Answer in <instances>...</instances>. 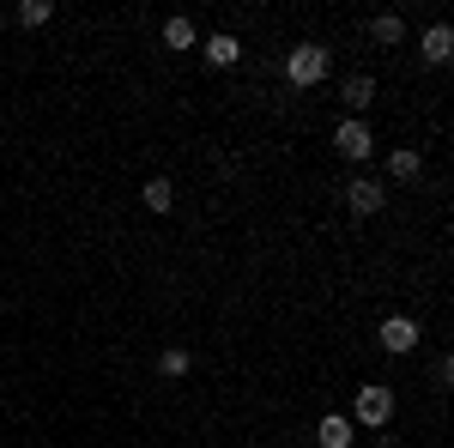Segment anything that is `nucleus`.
I'll return each instance as SVG.
<instances>
[{
	"label": "nucleus",
	"instance_id": "obj_15",
	"mask_svg": "<svg viewBox=\"0 0 454 448\" xmlns=\"http://www.w3.org/2000/svg\"><path fill=\"white\" fill-rule=\"evenodd\" d=\"M158 370H164V376H170V381H182V376H188V370H194V358H188V345H170V351L158 358Z\"/></svg>",
	"mask_w": 454,
	"mask_h": 448
},
{
	"label": "nucleus",
	"instance_id": "obj_6",
	"mask_svg": "<svg viewBox=\"0 0 454 448\" xmlns=\"http://www.w3.org/2000/svg\"><path fill=\"white\" fill-rule=\"evenodd\" d=\"M340 104L351 109V122H364V109L376 104V79H370V73H351L346 85H340Z\"/></svg>",
	"mask_w": 454,
	"mask_h": 448
},
{
	"label": "nucleus",
	"instance_id": "obj_1",
	"mask_svg": "<svg viewBox=\"0 0 454 448\" xmlns=\"http://www.w3.org/2000/svg\"><path fill=\"white\" fill-rule=\"evenodd\" d=\"M327 67H333V55H327L321 43H291V55H285V79H291L297 91L321 85V79H327Z\"/></svg>",
	"mask_w": 454,
	"mask_h": 448
},
{
	"label": "nucleus",
	"instance_id": "obj_2",
	"mask_svg": "<svg viewBox=\"0 0 454 448\" xmlns=\"http://www.w3.org/2000/svg\"><path fill=\"white\" fill-rule=\"evenodd\" d=\"M387 418H394V388H387V381H364V388L351 394V424L382 430Z\"/></svg>",
	"mask_w": 454,
	"mask_h": 448
},
{
	"label": "nucleus",
	"instance_id": "obj_12",
	"mask_svg": "<svg viewBox=\"0 0 454 448\" xmlns=\"http://www.w3.org/2000/svg\"><path fill=\"white\" fill-rule=\"evenodd\" d=\"M164 49H200V31H194V19H164Z\"/></svg>",
	"mask_w": 454,
	"mask_h": 448
},
{
	"label": "nucleus",
	"instance_id": "obj_4",
	"mask_svg": "<svg viewBox=\"0 0 454 448\" xmlns=\"http://www.w3.org/2000/svg\"><path fill=\"white\" fill-rule=\"evenodd\" d=\"M376 340H382V351H387V358H406V351H419L424 327L412 321V315H387L382 327H376Z\"/></svg>",
	"mask_w": 454,
	"mask_h": 448
},
{
	"label": "nucleus",
	"instance_id": "obj_14",
	"mask_svg": "<svg viewBox=\"0 0 454 448\" xmlns=\"http://www.w3.org/2000/svg\"><path fill=\"white\" fill-rule=\"evenodd\" d=\"M12 19H19L25 31H36V25H49V19H55V6H49V0H19V6H12Z\"/></svg>",
	"mask_w": 454,
	"mask_h": 448
},
{
	"label": "nucleus",
	"instance_id": "obj_3",
	"mask_svg": "<svg viewBox=\"0 0 454 448\" xmlns=\"http://www.w3.org/2000/svg\"><path fill=\"white\" fill-rule=\"evenodd\" d=\"M333 152L346 158V164H370V152H376V134H370V122H340L333 128Z\"/></svg>",
	"mask_w": 454,
	"mask_h": 448
},
{
	"label": "nucleus",
	"instance_id": "obj_10",
	"mask_svg": "<svg viewBox=\"0 0 454 448\" xmlns=\"http://www.w3.org/2000/svg\"><path fill=\"white\" fill-rule=\"evenodd\" d=\"M387 176H394V182H419L424 176V152L419 145H394V152H387Z\"/></svg>",
	"mask_w": 454,
	"mask_h": 448
},
{
	"label": "nucleus",
	"instance_id": "obj_9",
	"mask_svg": "<svg viewBox=\"0 0 454 448\" xmlns=\"http://www.w3.org/2000/svg\"><path fill=\"white\" fill-rule=\"evenodd\" d=\"M200 55H207L212 67H237V61H243V43H237L231 31H212L207 43H200Z\"/></svg>",
	"mask_w": 454,
	"mask_h": 448
},
{
	"label": "nucleus",
	"instance_id": "obj_13",
	"mask_svg": "<svg viewBox=\"0 0 454 448\" xmlns=\"http://www.w3.org/2000/svg\"><path fill=\"white\" fill-rule=\"evenodd\" d=\"M140 200L152 212H176V182H170V176H152V182L140 188Z\"/></svg>",
	"mask_w": 454,
	"mask_h": 448
},
{
	"label": "nucleus",
	"instance_id": "obj_5",
	"mask_svg": "<svg viewBox=\"0 0 454 448\" xmlns=\"http://www.w3.org/2000/svg\"><path fill=\"white\" fill-rule=\"evenodd\" d=\"M346 207L357 212V218H376V212L387 207V188L376 182V176H351L346 182Z\"/></svg>",
	"mask_w": 454,
	"mask_h": 448
},
{
	"label": "nucleus",
	"instance_id": "obj_7",
	"mask_svg": "<svg viewBox=\"0 0 454 448\" xmlns=\"http://www.w3.org/2000/svg\"><path fill=\"white\" fill-rule=\"evenodd\" d=\"M419 55H424V61H430V67H442V61H449V55H454V31H449V25H442V19H436V25H430V31L419 36Z\"/></svg>",
	"mask_w": 454,
	"mask_h": 448
},
{
	"label": "nucleus",
	"instance_id": "obj_8",
	"mask_svg": "<svg viewBox=\"0 0 454 448\" xmlns=\"http://www.w3.org/2000/svg\"><path fill=\"white\" fill-rule=\"evenodd\" d=\"M315 443H321V448H351V443H357V424H351L346 413H327V418H321V430H315Z\"/></svg>",
	"mask_w": 454,
	"mask_h": 448
},
{
	"label": "nucleus",
	"instance_id": "obj_11",
	"mask_svg": "<svg viewBox=\"0 0 454 448\" xmlns=\"http://www.w3.org/2000/svg\"><path fill=\"white\" fill-rule=\"evenodd\" d=\"M370 43L400 49V43H406V19H400V12H376V19H370Z\"/></svg>",
	"mask_w": 454,
	"mask_h": 448
},
{
	"label": "nucleus",
	"instance_id": "obj_16",
	"mask_svg": "<svg viewBox=\"0 0 454 448\" xmlns=\"http://www.w3.org/2000/svg\"><path fill=\"white\" fill-rule=\"evenodd\" d=\"M0 25H6V12H0Z\"/></svg>",
	"mask_w": 454,
	"mask_h": 448
}]
</instances>
